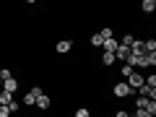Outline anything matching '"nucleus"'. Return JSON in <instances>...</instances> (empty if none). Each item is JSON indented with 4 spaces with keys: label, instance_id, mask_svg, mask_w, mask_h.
I'll return each instance as SVG.
<instances>
[{
    "label": "nucleus",
    "instance_id": "nucleus-1",
    "mask_svg": "<svg viewBox=\"0 0 156 117\" xmlns=\"http://www.w3.org/2000/svg\"><path fill=\"white\" fill-rule=\"evenodd\" d=\"M112 94L117 96V99H128L130 94H135L133 89H130L128 83H125V81H120V83H115V89H112Z\"/></svg>",
    "mask_w": 156,
    "mask_h": 117
},
{
    "label": "nucleus",
    "instance_id": "nucleus-2",
    "mask_svg": "<svg viewBox=\"0 0 156 117\" xmlns=\"http://www.w3.org/2000/svg\"><path fill=\"white\" fill-rule=\"evenodd\" d=\"M125 83H128V86H130V89H133V91H138L140 86H143V73L133 70V73H130V76H128V81H125Z\"/></svg>",
    "mask_w": 156,
    "mask_h": 117
},
{
    "label": "nucleus",
    "instance_id": "nucleus-3",
    "mask_svg": "<svg viewBox=\"0 0 156 117\" xmlns=\"http://www.w3.org/2000/svg\"><path fill=\"white\" fill-rule=\"evenodd\" d=\"M115 60H120V62L125 65V62L130 60V47H122V44H120V47L115 50Z\"/></svg>",
    "mask_w": 156,
    "mask_h": 117
},
{
    "label": "nucleus",
    "instance_id": "nucleus-4",
    "mask_svg": "<svg viewBox=\"0 0 156 117\" xmlns=\"http://www.w3.org/2000/svg\"><path fill=\"white\" fill-rule=\"evenodd\" d=\"M0 91H8V94L18 91V81H16V78H8V81H3V89H0Z\"/></svg>",
    "mask_w": 156,
    "mask_h": 117
},
{
    "label": "nucleus",
    "instance_id": "nucleus-5",
    "mask_svg": "<svg viewBox=\"0 0 156 117\" xmlns=\"http://www.w3.org/2000/svg\"><path fill=\"white\" fill-rule=\"evenodd\" d=\"M138 96H146V99H154L156 101V89H148V86H140V89H138Z\"/></svg>",
    "mask_w": 156,
    "mask_h": 117
},
{
    "label": "nucleus",
    "instance_id": "nucleus-6",
    "mask_svg": "<svg viewBox=\"0 0 156 117\" xmlns=\"http://www.w3.org/2000/svg\"><path fill=\"white\" fill-rule=\"evenodd\" d=\"M73 50V42L68 39V42H57V47H55V52H60V55H68V52Z\"/></svg>",
    "mask_w": 156,
    "mask_h": 117
},
{
    "label": "nucleus",
    "instance_id": "nucleus-7",
    "mask_svg": "<svg viewBox=\"0 0 156 117\" xmlns=\"http://www.w3.org/2000/svg\"><path fill=\"white\" fill-rule=\"evenodd\" d=\"M117 47H120V42H117V39H115V37H112V39H107L104 44H101V50H104V52H115V50H117Z\"/></svg>",
    "mask_w": 156,
    "mask_h": 117
},
{
    "label": "nucleus",
    "instance_id": "nucleus-8",
    "mask_svg": "<svg viewBox=\"0 0 156 117\" xmlns=\"http://www.w3.org/2000/svg\"><path fill=\"white\" fill-rule=\"evenodd\" d=\"M37 107H39V109H50V107H52V99H50L47 94H42V96L37 99Z\"/></svg>",
    "mask_w": 156,
    "mask_h": 117
},
{
    "label": "nucleus",
    "instance_id": "nucleus-9",
    "mask_svg": "<svg viewBox=\"0 0 156 117\" xmlns=\"http://www.w3.org/2000/svg\"><path fill=\"white\" fill-rule=\"evenodd\" d=\"M101 62H104L107 68H112L115 65V52H104V55H101Z\"/></svg>",
    "mask_w": 156,
    "mask_h": 117
},
{
    "label": "nucleus",
    "instance_id": "nucleus-10",
    "mask_svg": "<svg viewBox=\"0 0 156 117\" xmlns=\"http://www.w3.org/2000/svg\"><path fill=\"white\" fill-rule=\"evenodd\" d=\"M140 8H143V13H154L156 11V0H143V5H140Z\"/></svg>",
    "mask_w": 156,
    "mask_h": 117
},
{
    "label": "nucleus",
    "instance_id": "nucleus-11",
    "mask_svg": "<svg viewBox=\"0 0 156 117\" xmlns=\"http://www.w3.org/2000/svg\"><path fill=\"white\" fill-rule=\"evenodd\" d=\"M11 101H13V94H8V91H0V104H11Z\"/></svg>",
    "mask_w": 156,
    "mask_h": 117
},
{
    "label": "nucleus",
    "instance_id": "nucleus-12",
    "mask_svg": "<svg viewBox=\"0 0 156 117\" xmlns=\"http://www.w3.org/2000/svg\"><path fill=\"white\" fill-rule=\"evenodd\" d=\"M99 37H101V42H107V39H112V37H115V29H101V31H99Z\"/></svg>",
    "mask_w": 156,
    "mask_h": 117
},
{
    "label": "nucleus",
    "instance_id": "nucleus-13",
    "mask_svg": "<svg viewBox=\"0 0 156 117\" xmlns=\"http://www.w3.org/2000/svg\"><path fill=\"white\" fill-rule=\"evenodd\" d=\"M148 101H151V99H146V96H138V99H135V109H146V107H148Z\"/></svg>",
    "mask_w": 156,
    "mask_h": 117
},
{
    "label": "nucleus",
    "instance_id": "nucleus-14",
    "mask_svg": "<svg viewBox=\"0 0 156 117\" xmlns=\"http://www.w3.org/2000/svg\"><path fill=\"white\" fill-rule=\"evenodd\" d=\"M21 104H23V107H31V104H37V99L26 91V94H23V99H21Z\"/></svg>",
    "mask_w": 156,
    "mask_h": 117
},
{
    "label": "nucleus",
    "instance_id": "nucleus-15",
    "mask_svg": "<svg viewBox=\"0 0 156 117\" xmlns=\"http://www.w3.org/2000/svg\"><path fill=\"white\" fill-rule=\"evenodd\" d=\"M8 78H13V70L11 68H0V81H8Z\"/></svg>",
    "mask_w": 156,
    "mask_h": 117
},
{
    "label": "nucleus",
    "instance_id": "nucleus-16",
    "mask_svg": "<svg viewBox=\"0 0 156 117\" xmlns=\"http://www.w3.org/2000/svg\"><path fill=\"white\" fill-rule=\"evenodd\" d=\"M130 73H133V68H130L128 62H125V65L120 68V76H122V81H128V76H130Z\"/></svg>",
    "mask_w": 156,
    "mask_h": 117
},
{
    "label": "nucleus",
    "instance_id": "nucleus-17",
    "mask_svg": "<svg viewBox=\"0 0 156 117\" xmlns=\"http://www.w3.org/2000/svg\"><path fill=\"white\" fill-rule=\"evenodd\" d=\"M29 94H31L34 99H39V96L44 94V89H42V86H31V91H29Z\"/></svg>",
    "mask_w": 156,
    "mask_h": 117
},
{
    "label": "nucleus",
    "instance_id": "nucleus-18",
    "mask_svg": "<svg viewBox=\"0 0 156 117\" xmlns=\"http://www.w3.org/2000/svg\"><path fill=\"white\" fill-rule=\"evenodd\" d=\"M133 117H156V115H151V112H146V109H135Z\"/></svg>",
    "mask_w": 156,
    "mask_h": 117
},
{
    "label": "nucleus",
    "instance_id": "nucleus-19",
    "mask_svg": "<svg viewBox=\"0 0 156 117\" xmlns=\"http://www.w3.org/2000/svg\"><path fill=\"white\" fill-rule=\"evenodd\" d=\"M8 109H11V115H13V112H18V109H21V101H16V99H13L11 104H8Z\"/></svg>",
    "mask_w": 156,
    "mask_h": 117
},
{
    "label": "nucleus",
    "instance_id": "nucleus-20",
    "mask_svg": "<svg viewBox=\"0 0 156 117\" xmlns=\"http://www.w3.org/2000/svg\"><path fill=\"white\" fill-rule=\"evenodd\" d=\"M146 60H148V68H154V65H156V52H148Z\"/></svg>",
    "mask_w": 156,
    "mask_h": 117
},
{
    "label": "nucleus",
    "instance_id": "nucleus-21",
    "mask_svg": "<svg viewBox=\"0 0 156 117\" xmlns=\"http://www.w3.org/2000/svg\"><path fill=\"white\" fill-rule=\"evenodd\" d=\"M91 44H94V47H101L104 42H101V37H99V34H94V37H91Z\"/></svg>",
    "mask_w": 156,
    "mask_h": 117
},
{
    "label": "nucleus",
    "instance_id": "nucleus-22",
    "mask_svg": "<svg viewBox=\"0 0 156 117\" xmlns=\"http://www.w3.org/2000/svg\"><path fill=\"white\" fill-rule=\"evenodd\" d=\"M0 117H11V109L5 104H0Z\"/></svg>",
    "mask_w": 156,
    "mask_h": 117
},
{
    "label": "nucleus",
    "instance_id": "nucleus-23",
    "mask_svg": "<svg viewBox=\"0 0 156 117\" xmlns=\"http://www.w3.org/2000/svg\"><path fill=\"white\" fill-rule=\"evenodd\" d=\"M146 112H151V115H156V101H154V99L148 101V107H146Z\"/></svg>",
    "mask_w": 156,
    "mask_h": 117
},
{
    "label": "nucleus",
    "instance_id": "nucleus-24",
    "mask_svg": "<svg viewBox=\"0 0 156 117\" xmlns=\"http://www.w3.org/2000/svg\"><path fill=\"white\" fill-rule=\"evenodd\" d=\"M76 117H89V109H86V107H81V109H76Z\"/></svg>",
    "mask_w": 156,
    "mask_h": 117
},
{
    "label": "nucleus",
    "instance_id": "nucleus-25",
    "mask_svg": "<svg viewBox=\"0 0 156 117\" xmlns=\"http://www.w3.org/2000/svg\"><path fill=\"white\" fill-rule=\"evenodd\" d=\"M115 117H130V112H128V109H117Z\"/></svg>",
    "mask_w": 156,
    "mask_h": 117
},
{
    "label": "nucleus",
    "instance_id": "nucleus-26",
    "mask_svg": "<svg viewBox=\"0 0 156 117\" xmlns=\"http://www.w3.org/2000/svg\"><path fill=\"white\" fill-rule=\"evenodd\" d=\"M0 89H3V81H0Z\"/></svg>",
    "mask_w": 156,
    "mask_h": 117
},
{
    "label": "nucleus",
    "instance_id": "nucleus-27",
    "mask_svg": "<svg viewBox=\"0 0 156 117\" xmlns=\"http://www.w3.org/2000/svg\"><path fill=\"white\" fill-rule=\"evenodd\" d=\"M130 117H133V115H130Z\"/></svg>",
    "mask_w": 156,
    "mask_h": 117
}]
</instances>
